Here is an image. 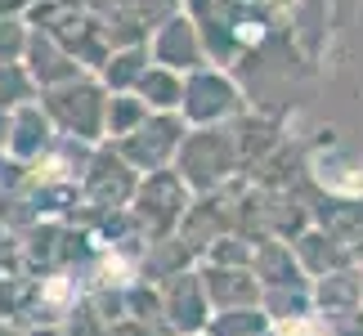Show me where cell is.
I'll return each instance as SVG.
<instances>
[]
</instances>
